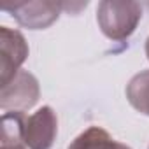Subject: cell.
Here are the masks:
<instances>
[{
    "instance_id": "obj_1",
    "label": "cell",
    "mask_w": 149,
    "mask_h": 149,
    "mask_svg": "<svg viewBox=\"0 0 149 149\" xmlns=\"http://www.w3.org/2000/svg\"><path fill=\"white\" fill-rule=\"evenodd\" d=\"M142 18V7L137 2H116L105 0L98 4L97 21L105 37L123 40L130 37Z\"/></svg>"
},
{
    "instance_id": "obj_2",
    "label": "cell",
    "mask_w": 149,
    "mask_h": 149,
    "mask_svg": "<svg viewBox=\"0 0 149 149\" xmlns=\"http://www.w3.org/2000/svg\"><path fill=\"white\" fill-rule=\"evenodd\" d=\"M39 95H40V90H39L37 79L30 72L19 70L7 84L2 86L0 107L4 111L23 112L32 109L37 104Z\"/></svg>"
},
{
    "instance_id": "obj_3",
    "label": "cell",
    "mask_w": 149,
    "mask_h": 149,
    "mask_svg": "<svg viewBox=\"0 0 149 149\" xmlns=\"http://www.w3.org/2000/svg\"><path fill=\"white\" fill-rule=\"evenodd\" d=\"M4 11H9L19 25L30 30H42L53 25L60 13L63 11V4L60 2H14L2 4Z\"/></svg>"
},
{
    "instance_id": "obj_4",
    "label": "cell",
    "mask_w": 149,
    "mask_h": 149,
    "mask_svg": "<svg viewBox=\"0 0 149 149\" xmlns=\"http://www.w3.org/2000/svg\"><path fill=\"white\" fill-rule=\"evenodd\" d=\"M28 56V46L25 37L18 30L7 26L0 28V83L7 84Z\"/></svg>"
},
{
    "instance_id": "obj_5",
    "label": "cell",
    "mask_w": 149,
    "mask_h": 149,
    "mask_svg": "<svg viewBox=\"0 0 149 149\" xmlns=\"http://www.w3.org/2000/svg\"><path fill=\"white\" fill-rule=\"evenodd\" d=\"M58 132V119L51 107H42L25 119L23 142L28 149H49Z\"/></svg>"
},
{
    "instance_id": "obj_6",
    "label": "cell",
    "mask_w": 149,
    "mask_h": 149,
    "mask_svg": "<svg viewBox=\"0 0 149 149\" xmlns=\"http://www.w3.org/2000/svg\"><path fill=\"white\" fill-rule=\"evenodd\" d=\"M68 149H130V147L114 140L104 128L91 126L74 140L68 146Z\"/></svg>"
},
{
    "instance_id": "obj_7",
    "label": "cell",
    "mask_w": 149,
    "mask_h": 149,
    "mask_svg": "<svg viewBox=\"0 0 149 149\" xmlns=\"http://www.w3.org/2000/svg\"><path fill=\"white\" fill-rule=\"evenodd\" d=\"M23 112H6L2 118V149H26L23 142Z\"/></svg>"
},
{
    "instance_id": "obj_8",
    "label": "cell",
    "mask_w": 149,
    "mask_h": 149,
    "mask_svg": "<svg viewBox=\"0 0 149 149\" xmlns=\"http://www.w3.org/2000/svg\"><path fill=\"white\" fill-rule=\"evenodd\" d=\"M126 98L133 109L149 116V70L133 76L126 86Z\"/></svg>"
},
{
    "instance_id": "obj_9",
    "label": "cell",
    "mask_w": 149,
    "mask_h": 149,
    "mask_svg": "<svg viewBox=\"0 0 149 149\" xmlns=\"http://www.w3.org/2000/svg\"><path fill=\"white\" fill-rule=\"evenodd\" d=\"M146 54H147V60H149V39H147V42H146Z\"/></svg>"
}]
</instances>
